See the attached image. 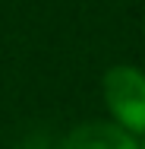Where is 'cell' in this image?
Instances as JSON below:
<instances>
[{"mask_svg":"<svg viewBox=\"0 0 145 149\" xmlns=\"http://www.w3.org/2000/svg\"><path fill=\"white\" fill-rule=\"evenodd\" d=\"M111 120L133 136H145V73L133 63H117L101 79Z\"/></svg>","mask_w":145,"mask_h":149,"instance_id":"1","label":"cell"},{"mask_svg":"<svg viewBox=\"0 0 145 149\" xmlns=\"http://www.w3.org/2000/svg\"><path fill=\"white\" fill-rule=\"evenodd\" d=\"M54 149H139V136L126 133L114 120H88L63 133Z\"/></svg>","mask_w":145,"mask_h":149,"instance_id":"2","label":"cell"},{"mask_svg":"<svg viewBox=\"0 0 145 149\" xmlns=\"http://www.w3.org/2000/svg\"><path fill=\"white\" fill-rule=\"evenodd\" d=\"M139 149H145V136H139Z\"/></svg>","mask_w":145,"mask_h":149,"instance_id":"3","label":"cell"}]
</instances>
